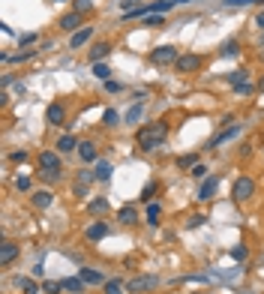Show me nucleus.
<instances>
[{
  "label": "nucleus",
  "mask_w": 264,
  "mask_h": 294,
  "mask_svg": "<svg viewBox=\"0 0 264 294\" xmlns=\"http://www.w3.org/2000/svg\"><path fill=\"white\" fill-rule=\"evenodd\" d=\"M165 138H168V123H162V120H156V123H144V126L135 129V144L141 147V153H153V150H159V147L165 144Z\"/></svg>",
  "instance_id": "f257e3e1"
},
{
  "label": "nucleus",
  "mask_w": 264,
  "mask_h": 294,
  "mask_svg": "<svg viewBox=\"0 0 264 294\" xmlns=\"http://www.w3.org/2000/svg\"><path fill=\"white\" fill-rule=\"evenodd\" d=\"M39 174H42V180H48V183H57V180L63 177V162H60V153H57V150H42V153H39Z\"/></svg>",
  "instance_id": "f03ea898"
},
{
  "label": "nucleus",
  "mask_w": 264,
  "mask_h": 294,
  "mask_svg": "<svg viewBox=\"0 0 264 294\" xmlns=\"http://www.w3.org/2000/svg\"><path fill=\"white\" fill-rule=\"evenodd\" d=\"M174 9V3L171 0H156V3H147V6H135L129 12H123V18H147V15H168Z\"/></svg>",
  "instance_id": "7ed1b4c3"
},
{
  "label": "nucleus",
  "mask_w": 264,
  "mask_h": 294,
  "mask_svg": "<svg viewBox=\"0 0 264 294\" xmlns=\"http://www.w3.org/2000/svg\"><path fill=\"white\" fill-rule=\"evenodd\" d=\"M252 195H255V180L246 177V174H240V177L234 180V186H231V198H234V204H246Z\"/></svg>",
  "instance_id": "20e7f679"
},
{
  "label": "nucleus",
  "mask_w": 264,
  "mask_h": 294,
  "mask_svg": "<svg viewBox=\"0 0 264 294\" xmlns=\"http://www.w3.org/2000/svg\"><path fill=\"white\" fill-rule=\"evenodd\" d=\"M159 288V276H135L126 282V294H150Z\"/></svg>",
  "instance_id": "39448f33"
},
{
  "label": "nucleus",
  "mask_w": 264,
  "mask_h": 294,
  "mask_svg": "<svg viewBox=\"0 0 264 294\" xmlns=\"http://www.w3.org/2000/svg\"><path fill=\"white\" fill-rule=\"evenodd\" d=\"M201 66H204V57L195 54V51H186V54H180V57H177L174 69H177L180 75H192V72H198Z\"/></svg>",
  "instance_id": "423d86ee"
},
{
  "label": "nucleus",
  "mask_w": 264,
  "mask_h": 294,
  "mask_svg": "<svg viewBox=\"0 0 264 294\" xmlns=\"http://www.w3.org/2000/svg\"><path fill=\"white\" fill-rule=\"evenodd\" d=\"M177 57H180V51H177L174 45H156V48L150 51V60L156 66H174Z\"/></svg>",
  "instance_id": "0eeeda50"
},
{
  "label": "nucleus",
  "mask_w": 264,
  "mask_h": 294,
  "mask_svg": "<svg viewBox=\"0 0 264 294\" xmlns=\"http://www.w3.org/2000/svg\"><path fill=\"white\" fill-rule=\"evenodd\" d=\"M75 153H78V159H81L84 165H96L99 162V147L93 144V141H81Z\"/></svg>",
  "instance_id": "6e6552de"
},
{
  "label": "nucleus",
  "mask_w": 264,
  "mask_h": 294,
  "mask_svg": "<svg viewBox=\"0 0 264 294\" xmlns=\"http://www.w3.org/2000/svg\"><path fill=\"white\" fill-rule=\"evenodd\" d=\"M15 258H18V243L3 240V243H0V267H12Z\"/></svg>",
  "instance_id": "1a4fd4ad"
},
{
  "label": "nucleus",
  "mask_w": 264,
  "mask_h": 294,
  "mask_svg": "<svg viewBox=\"0 0 264 294\" xmlns=\"http://www.w3.org/2000/svg\"><path fill=\"white\" fill-rule=\"evenodd\" d=\"M45 120H48L51 126H63V123H66L63 102H51V105H48V111H45Z\"/></svg>",
  "instance_id": "9d476101"
},
{
  "label": "nucleus",
  "mask_w": 264,
  "mask_h": 294,
  "mask_svg": "<svg viewBox=\"0 0 264 294\" xmlns=\"http://www.w3.org/2000/svg\"><path fill=\"white\" fill-rule=\"evenodd\" d=\"M216 189H219V174H210V177H204V180H201L198 198H201V201H210V198L216 195Z\"/></svg>",
  "instance_id": "9b49d317"
},
{
  "label": "nucleus",
  "mask_w": 264,
  "mask_h": 294,
  "mask_svg": "<svg viewBox=\"0 0 264 294\" xmlns=\"http://www.w3.org/2000/svg\"><path fill=\"white\" fill-rule=\"evenodd\" d=\"M240 135V123H231L228 129H222L216 138H210L207 141V150H213V147H219V144H225V141H231V138H237Z\"/></svg>",
  "instance_id": "f8f14e48"
},
{
  "label": "nucleus",
  "mask_w": 264,
  "mask_h": 294,
  "mask_svg": "<svg viewBox=\"0 0 264 294\" xmlns=\"http://www.w3.org/2000/svg\"><path fill=\"white\" fill-rule=\"evenodd\" d=\"M30 201H33L36 210H48V207L54 204V192H51V189H36L30 195Z\"/></svg>",
  "instance_id": "ddd939ff"
},
{
  "label": "nucleus",
  "mask_w": 264,
  "mask_h": 294,
  "mask_svg": "<svg viewBox=\"0 0 264 294\" xmlns=\"http://www.w3.org/2000/svg\"><path fill=\"white\" fill-rule=\"evenodd\" d=\"M96 180V171H78L75 177V195H87V186Z\"/></svg>",
  "instance_id": "4468645a"
},
{
  "label": "nucleus",
  "mask_w": 264,
  "mask_h": 294,
  "mask_svg": "<svg viewBox=\"0 0 264 294\" xmlns=\"http://www.w3.org/2000/svg\"><path fill=\"white\" fill-rule=\"evenodd\" d=\"M84 237H87L90 243H93V240H105V237H108V225H105L102 219H96L93 225H87V231H84Z\"/></svg>",
  "instance_id": "2eb2a0df"
},
{
  "label": "nucleus",
  "mask_w": 264,
  "mask_h": 294,
  "mask_svg": "<svg viewBox=\"0 0 264 294\" xmlns=\"http://www.w3.org/2000/svg\"><path fill=\"white\" fill-rule=\"evenodd\" d=\"M78 276H81L87 285H105V282H108V279H105L99 270H93V267H81V270H78Z\"/></svg>",
  "instance_id": "dca6fc26"
},
{
  "label": "nucleus",
  "mask_w": 264,
  "mask_h": 294,
  "mask_svg": "<svg viewBox=\"0 0 264 294\" xmlns=\"http://www.w3.org/2000/svg\"><path fill=\"white\" fill-rule=\"evenodd\" d=\"M108 54H111V45H108V42H96V45H93V48L87 51L90 63H102V60H105Z\"/></svg>",
  "instance_id": "f3484780"
},
{
  "label": "nucleus",
  "mask_w": 264,
  "mask_h": 294,
  "mask_svg": "<svg viewBox=\"0 0 264 294\" xmlns=\"http://www.w3.org/2000/svg\"><path fill=\"white\" fill-rule=\"evenodd\" d=\"M60 30H66V33H75V30H81V15L78 12H69V15H63L60 21Z\"/></svg>",
  "instance_id": "a211bd4d"
},
{
  "label": "nucleus",
  "mask_w": 264,
  "mask_h": 294,
  "mask_svg": "<svg viewBox=\"0 0 264 294\" xmlns=\"http://www.w3.org/2000/svg\"><path fill=\"white\" fill-rule=\"evenodd\" d=\"M117 222H120V225H135V222H138V210H135L132 204L120 207V210H117Z\"/></svg>",
  "instance_id": "6ab92c4d"
},
{
  "label": "nucleus",
  "mask_w": 264,
  "mask_h": 294,
  "mask_svg": "<svg viewBox=\"0 0 264 294\" xmlns=\"http://www.w3.org/2000/svg\"><path fill=\"white\" fill-rule=\"evenodd\" d=\"M90 36H93V27H81V30H75L72 36H69V48H81Z\"/></svg>",
  "instance_id": "aec40b11"
},
{
  "label": "nucleus",
  "mask_w": 264,
  "mask_h": 294,
  "mask_svg": "<svg viewBox=\"0 0 264 294\" xmlns=\"http://www.w3.org/2000/svg\"><path fill=\"white\" fill-rule=\"evenodd\" d=\"M78 144H81V141H78L75 135H60V138H57V153H72V150H78Z\"/></svg>",
  "instance_id": "412c9836"
},
{
  "label": "nucleus",
  "mask_w": 264,
  "mask_h": 294,
  "mask_svg": "<svg viewBox=\"0 0 264 294\" xmlns=\"http://www.w3.org/2000/svg\"><path fill=\"white\" fill-rule=\"evenodd\" d=\"M63 288H66L69 294H84L87 282H84L81 276H69V279H63Z\"/></svg>",
  "instance_id": "4be33fe9"
},
{
  "label": "nucleus",
  "mask_w": 264,
  "mask_h": 294,
  "mask_svg": "<svg viewBox=\"0 0 264 294\" xmlns=\"http://www.w3.org/2000/svg\"><path fill=\"white\" fill-rule=\"evenodd\" d=\"M237 54H240V42L237 39H225L219 45V57H237Z\"/></svg>",
  "instance_id": "5701e85b"
},
{
  "label": "nucleus",
  "mask_w": 264,
  "mask_h": 294,
  "mask_svg": "<svg viewBox=\"0 0 264 294\" xmlns=\"http://www.w3.org/2000/svg\"><path fill=\"white\" fill-rule=\"evenodd\" d=\"M159 216H162V204H156V201H150L147 204V225H159Z\"/></svg>",
  "instance_id": "b1692460"
},
{
  "label": "nucleus",
  "mask_w": 264,
  "mask_h": 294,
  "mask_svg": "<svg viewBox=\"0 0 264 294\" xmlns=\"http://www.w3.org/2000/svg\"><path fill=\"white\" fill-rule=\"evenodd\" d=\"M15 285H18V288H21L24 294H39V291H42V288L33 282L30 276H18V279H15Z\"/></svg>",
  "instance_id": "393cba45"
},
{
  "label": "nucleus",
  "mask_w": 264,
  "mask_h": 294,
  "mask_svg": "<svg viewBox=\"0 0 264 294\" xmlns=\"http://www.w3.org/2000/svg\"><path fill=\"white\" fill-rule=\"evenodd\" d=\"M102 294H126V282H120V279H108V282L102 285Z\"/></svg>",
  "instance_id": "a878e982"
},
{
  "label": "nucleus",
  "mask_w": 264,
  "mask_h": 294,
  "mask_svg": "<svg viewBox=\"0 0 264 294\" xmlns=\"http://www.w3.org/2000/svg\"><path fill=\"white\" fill-rule=\"evenodd\" d=\"M246 78H249V72H246V69H234V72H228V75H225V81H228L231 87L246 84Z\"/></svg>",
  "instance_id": "bb28decb"
},
{
  "label": "nucleus",
  "mask_w": 264,
  "mask_h": 294,
  "mask_svg": "<svg viewBox=\"0 0 264 294\" xmlns=\"http://www.w3.org/2000/svg\"><path fill=\"white\" fill-rule=\"evenodd\" d=\"M42 48H24V51H18V54H12L9 57V63H24V60H30V57H36Z\"/></svg>",
  "instance_id": "cd10ccee"
},
{
  "label": "nucleus",
  "mask_w": 264,
  "mask_h": 294,
  "mask_svg": "<svg viewBox=\"0 0 264 294\" xmlns=\"http://www.w3.org/2000/svg\"><path fill=\"white\" fill-rule=\"evenodd\" d=\"M195 165H198V153H183V156H177V168H180V171L195 168Z\"/></svg>",
  "instance_id": "c85d7f7f"
},
{
  "label": "nucleus",
  "mask_w": 264,
  "mask_h": 294,
  "mask_svg": "<svg viewBox=\"0 0 264 294\" xmlns=\"http://www.w3.org/2000/svg\"><path fill=\"white\" fill-rule=\"evenodd\" d=\"M141 114H144V102H135L129 111H126V117H123V120H126V123H138V120H141Z\"/></svg>",
  "instance_id": "c756f323"
},
{
  "label": "nucleus",
  "mask_w": 264,
  "mask_h": 294,
  "mask_svg": "<svg viewBox=\"0 0 264 294\" xmlns=\"http://www.w3.org/2000/svg\"><path fill=\"white\" fill-rule=\"evenodd\" d=\"M42 291H45V294H63L66 291L63 279H60V282H57V279H45V282H42Z\"/></svg>",
  "instance_id": "7c9ffc66"
},
{
  "label": "nucleus",
  "mask_w": 264,
  "mask_h": 294,
  "mask_svg": "<svg viewBox=\"0 0 264 294\" xmlns=\"http://www.w3.org/2000/svg\"><path fill=\"white\" fill-rule=\"evenodd\" d=\"M156 189H159V183H156V180H150V183L141 189V201H144V204H150V201H153V195H156Z\"/></svg>",
  "instance_id": "2f4dec72"
},
{
  "label": "nucleus",
  "mask_w": 264,
  "mask_h": 294,
  "mask_svg": "<svg viewBox=\"0 0 264 294\" xmlns=\"http://www.w3.org/2000/svg\"><path fill=\"white\" fill-rule=\"evenodd\" d=\"M93 171H96V180H108L114 168H111V162H96L93 165Z\"/></svg>",
  "instance_id": "473e14b6"
},
{
  "label": "nucleus",
  "mask_w": 264,
  "mask_h": 294,
  "mask_svg": "<svg viewBox=\"0 0 264 294\" xmlns=\"http://www.w3.org/2000/svg\"><path fill=\"white\" fill-rule=\"evenodd\" d=\"M87 210H90V213H96V216H102V213L108 210V201H105V198H93V201L87 204Z\"/></svg>",
  "instance_id": "72a5a7b5"
},
{
  "label": "nucleus",
  "mask_w": 264,
  "mask_h": 294,
  "mask_svg": "<svg viewBox=\"0 0 264 294\" xmlns=\"http://www.w3.org/2000/svg\"><path fill=\"white\" fill-rule=\"evenodd\" d=\"M102 123H105V126H117V123H120V114H117L114 108H105V114H102Z\"/></svg>",
  "instance_id": "f704fd0d"
},
{
  "label": "nucleus",
  "mask_w": 264,
  "mask_h": 294,
  "mask_svg": "<svg viewBox=\"0 0 264 294\" xmlns=\"http://www.w3.org/2000/svg\"><path fill=\"white\" fill-rule=\"evenodd\" d=\"M90 9H93V0H72V12H78V15H84Z\"/></svg>",
  "instance_id": "c9c22d12"
},
{
  "label": "nucleus",
  "mask_w": 264,
  "mask_h": 294,
  "mask_svg": "<svg viewBox=\"0 0 264 294\" xmlns=\"http://www.w3.org/2000/svg\"><path fill=\"white\" fill-rule=\"evenodd\" d=\"M93 75H96V78H102V81H108V75H111L108 63H93Z\"/></svg>",
  "instance_id": "e433bc0d"
},
{
  "label": "nucleus",
  "mask_w": 264,
  "mask_h": 294,
  "mask_svg": "<svg viewBox=\"0 0 264 294\" xmlns=\"http://www.w3.org/2000/svg\"><path fill=\"white\" fill-rule=\"evenodd\" d=\"M207 171H210V168H207V165H201V162H198L195 168H189V174H192V177H195V180H204V177H210V174H207Z\"/></svg>",
  "instance_id": "4c0bfd02"
},
{
  "label": "nucleus",
  "mask_w": 264,
  "mask_h": 294,
  "mask_svg": "<svg viewBox=\"0 0 264 294\" xmlns=\"http://www.w3.org/2000/svg\"><path fill=\"white\" fill-rule=\"evenodd\" d=\"M15 189H18V192H27V189H30V177L18 174V177H15Z\"/></svg>",
  "instance_id": "58836bf2"
},
{
  "label": "nucleus",
  "mask_w": 264,
  "mask_h": 294,
  "mask_svg": "<svg viewBox=\"0 0 264 294\" xmlns=\"http://www.w3.org/2000/svg\"><path fill=\"white\" fill-rule=\"evenodd\" d=\"M246 255H249L246 246H234V249H231V258H234V262H246Z\"/></svg>",
  "instance_id": "ea45409f"
},
{
  "label": "nucleus",
  "mask_w": 264,
  "mask_h": 294,
  "mask_svg": "<svg viewBox=\"0 0 264 294\" xmlns=\"http://www.w3.org/2000/svg\"><path fill=\"white\" fill-rule=\"evenodd\" d=\"M141 21H144L147 27H159V24H162L165 18H162V15H147V18H141Z\"/></svg>",
  "instance_id": "a19ab883"
},
{
  "label": "nucleus",
  "mask_w": 264,
  "mask_h": 294,
  "mask_svg": "<svg viewBox=\"0 0 264 294\" xmlns=\"http://www.w3.org/2000/svg\"><path fill=\"white\" fill-rule=\"evenodd\" d=\"M105 90H108V93H120V90H123V84H120V81H111V78H108V81H105Z\"/></svg>",
  "instance_id": "79ce46f5"
},
{
  "label": "nucleus",
  "mask_w": 264,
  "mask_h": 294,
  "mask_svg": "<svg viewBox=\"0 0 264 294\" xmlns=\"http://www.w3.org/2000/svg\"><path fill=\"white\" fill-rule=\"evenodd\" d=\"M204 219H207V216L195 213V216H189V222H186V225H189V228H198V225H204Z\"/></svg>",
  "instance_id": "37998d69"
},
{
  "label": "nucleus",
  "mask_w": 264,
  "mask_h": 294,
  "mask_svg": "<svg viewBox=\"0 0 264 294\" xmlns=\"http://www.w3.org/2000/svg\"><path fill=\"white\" fill-rule=\"evenodd\" d=\"M9 159L12 162H27V150H15V153H9Z\"/></svg>",
  "instance_id": "c03bdc74"
},
{
  "label": "nucleus",
  "mask_w": 264,
  "mask_h": 294,
  "mask_svg": "<svg viewBox=\"0 0 264 294\" xmlns=\"http://www.w3.org/2000/svg\"><path fill=\"white\" fill-rule=\"evenodd\" d=\"M36 42V33H24V36H18V45H30Z\"/></svg>",
  "instance_id": "a18cd8bd"
},
{
  "label": "nucleus",
  "mask_w": 264,
  "mask_h": 294,
  "mask_svg": "<svg viewBox=\"0 0 264 294\" xmlns=\"http://www.w3.org/2000/svg\"><path fill=\"white\" fill-rule=\"evenodd\" d=\"M234 90H237V93H240V96H246V93H252V84H249V81H246V84H237V87H234Z\"/></svg>",
  "instance_id": "49530a36"
},
{
  "label": "nucleus",
  "mask_w": 264,
  "mask_h": 294,
  "mask_svg": "<svg viewBox=\"0 0 264 294\" xmlns=\"http://www.w3.org/2000/svg\"><path fill=\"white\" fill-rule=\"evenodd\" d=\"M255 24H258V27L264 30V12H258V15H255Z\"/></svg>",
  "instance_id": "de8ad7c7"
},
{
  "label": "nucleus",
  "mask_w": 264,
  "mask_h": 294,
  "mask_svg": "<svg viewBox=\"0 0 264 294\" xmlns=\"http://www.w3.org/2000/svg\"><path fill=\"white\" fill-rule=\"evenodd\" d=\"M258 90H264V78H261V81H258Z\"/></svg>",
  "instance_id": "09e8293b"
},
{
  "label": "nucleus",
  "mask_w": 264,
  "mask_h": 294,
  "mask_svg": "<svg viewBox=\"0 0 264 294\" xmlns=\"http://www.w3.org/2000/svg\"><path fill=\"white\" fill-rule=\"evenodd\" d=\"M171 3H189V0H171Z\"/></svg>",
  "instance_id": "8fccbe9b"
},
{
  "label": "nucleus",
  "mask_w": 264,
  "mask_h": 294,
  "mask_svg": "<svg viewBox=\"0 0 264 294\" xmlns=\"http://www.w3.org/2000/svg\"><path fill=\"white\" fill-rule=\"evenodd\" d=\"M189 294H204V291H189Z\"/></svg>",
  "instance_id": "3c124183"
}]
</instances>
